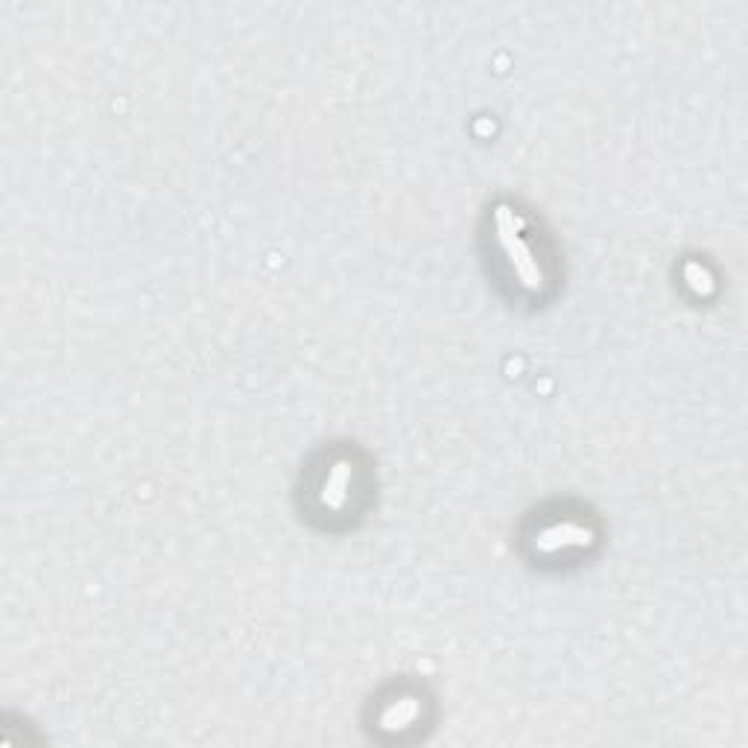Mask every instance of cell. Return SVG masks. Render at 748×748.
Returning <instances> with one entry per match:
<instances>
[{"instance_id": "cell-1", "label": "cell", "mask_w": 748, "mask_h": 748, "mask_svg": "<svg viewBox=\"0 0 748 748\" xmlns=\"http://www.w3.org/2000/svg\"><path fill=\"white\" fill-rule=\"evenodd\" d=\"M521 217L509 208V205H497L494 208V237L503 249V258L509 263L512 275L518 278V284L529 290V293H541L544 290V266L535 258V252L529 249V243L521 234Z\"/></svg>"}, {"instance_id": "cell-2", "label": "cell", "mask_w": 748, "mask_h": 748, "mask_svg": "<svg viewBox=\"0 0 748 748\" xmlns=\"http://www.w3.org/2000/svg\"><path fill=\"white\" fill-rule=\"evenodd\" d=\"M591 529L582 524H573V521H561V524L547 526L538 532L535 538V550L538 553H561L567 547H588L591 544Z\"/></svg>"}, {"instance_id": "cell-3", "label": "cell", "mask_w": 748, "mask_h": 748, "mask_svg": "<svg viewBox=\"0 0 748 748\" xmlns=\"http://www.w3.org/2000/svg\"><path fill=\"white\" fill-rule=\"evenodd\" d=\"M351 477H354V471H351L348 462H337V465L325 474L322 494H319L325 509L339 512V509L345 506V500H348V494H351Z\"/></svg>"}, {"instance_id": "cell-4", "label": "cell", "mask_w": 748, "mask_h": 748, "mask_svg": "<svg viewBox=\"0 0 748 748\" xmlns=\"http://www.w3.org/2000/svg\"><path fill=\"white\" fill-rule=\"evenodd\" d=\"M418 702L415 699H401V702H395V705H389L383 716H380V725H386V728H407L412 725L415 719H418Z\"/></svg>"}]
</instances>
